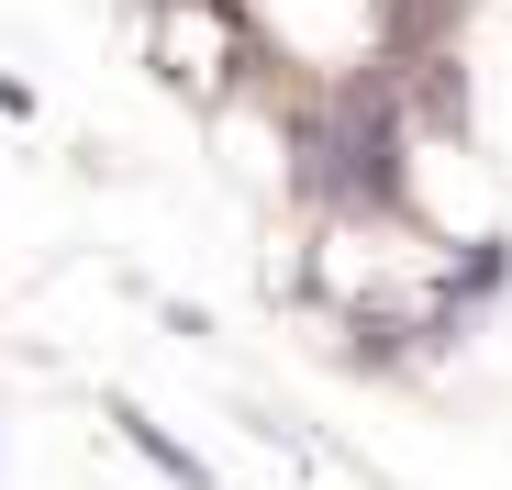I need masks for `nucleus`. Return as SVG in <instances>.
<instances>
[{
    "mask_svg": "<svg viewBox=\"0 0 512 490\" xmlns=\"http://www.w3.org/2000/svg\"><path fill=\"white\" fill-rule=\"evenodd\" d=\"M112 435H123V446H134V457H145V468H156L167 490H212V468H201V457H190L179 435H156V424L134 413V401H112Z\"/></svg>",
    "mask_w": 512,
    "mask_h": 490,
    "instance_id": "nucleus-1",
    "label": "nucleus"
}]
</instances>
